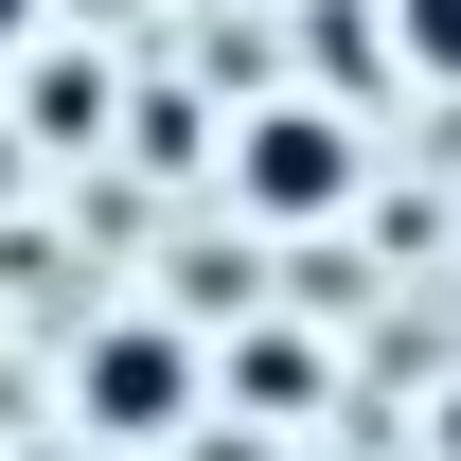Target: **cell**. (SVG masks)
Masks as SVG:
<instances>
[{
  "mask_svg": "<svg viewBox=\"0 0 461 461\" xmlns=\"http://www.w3.org/2000/svg\"><path fill=\"white\" fill-rule=\"evenodd\" d=\"M213 195L249 230H338L355 195H373V142H355V107H320V89H249L213 142Z\"/></svg>",
  "mask_w": 461,
  "mask_h": 461,
  "instance_id": "obj_1",
  "label": "cell"
},
{
  "mask_svg": "<svg viewBox=\"0 0 461 461\" xmlns=\"http://www.w3.org/2000/svg\"><path fill=\"white\" fill-rule=\"evenodd\" d=\"M195 408H213V355H195V320L124 302V320H89V338H71V426H89V444H177Z\"/></svg>",
  "mask_w": 461,
  "mask_h": 461,
  "instance_id": "obj_2",
  "label": "cell"
},
{
  "mask_svg": "<svg viewBox=\"0 0 461 461\" xmlns=\"http://www.w3.org/2000/svg\"><path fill=\"white\" fill-rule=\"evenodd\" d=\"M18 71H36V89H18V124H0L18 160H71V142H107V107H124V89H107V54H18Z\"/></svg>",
  "mask_w": 461,
  "mask_h": 461,
  "instance_id": "obj_3",
  "label": "cell"
},
{
  "mask_svg": "<svg viewBox=\"0 0 461 461\" xmlns=\"http://www.w3.org/2000/svg\"><path fill=\"white\" fill-rule=\"evenodd\" d=\"M373 36H391V71L461 89V0H373Z\"/></svg>",
  "mask_w": 461,
  "mask_h": 461,
  "instance_id": "obj_4",
  "label": "cell"
},
{
  "mask_svg": "<svg viewBox=\"0 0 461 461\" xmlns=\"http://www.w3.org/2000/svg\"><path fill=\"white\" fill-rule=\"evenodd\" d=\"M36 18H54V0H0V71H18V54H36Z\"/></svg>",
  "mask_w": 461,
  "mask_h": 461,
  "instance_id": "obj_5",
  "label": "cell"
},
{
  "mask_svg": "<svg viewBox=\"0 0 461 461\" xmlns=\"http://www.w3.org/2000/svg\"><path fill=\"white\" fill-rule=\"evenodd\" d=\"M0 177H18V142H0Z\"/></svg>",
  "mask_w": 461,
  "mask_h": 461,
  "instance_id": "obj_6",
  "label": "cell"
}]
</instances>
